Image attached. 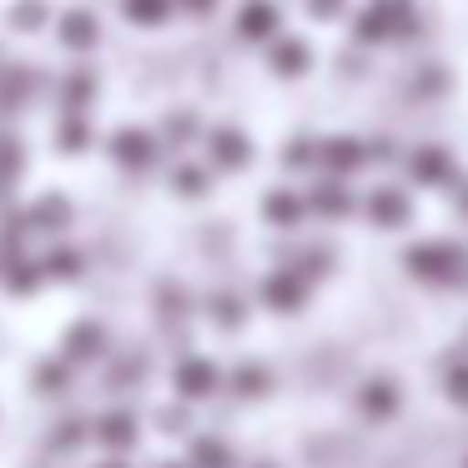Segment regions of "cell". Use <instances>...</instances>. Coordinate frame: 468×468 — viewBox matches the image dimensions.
<instances>
[{
	"label": "cell",
	"instance_id": "obj_15",
	"mask_svg": "<svg viewBox=\"0 0 468 468\" xmlns=\"http://www.w3.org/2000/svg\"><path fill=\"white\" fill-rule=\"evenodd\" d=\"M207 313H212V323L222 327V333H237V327L247 323V313H252V307H247L237 292H217L212 303H207Z\"/></svg>",
	"mask_w": 468,
	"mask_h": 468
},
{
	"label": "cell",
	"instance_id": "obj_3",
	"mask_svg": "<svg viewBox=\"0 0 468 468\" xmlns=\"http://www.w3.org/2000/svg\"><path fill=\"white\" fill-rule=\"evenodd\" d=\"M307 212L317 222H347V217L363 212V192L347 186V176H323V182L307 186Z\"/></svg>",
	"mask_w": 468,
	"mask_h": 468
},
{
	"label": "cell",
	"instance_id": "obj_10",
	"mask_svg": "<svg viewBox=\"0 0 468 468\" xmlns=\"http://www.w3.org/2000/svg\"><path fill=\"white\" fill-rule=\"evenodd\" d=\"M207 156H212V166H222V172H242V166L252 162V142H247V132H237V126H217V132L207 136Z\"/></svg>",
	"mask_w": 468,
	"mask_h": 468
},
{
	"label": "cell",
	"instance_id": "obj_18",
	"mask_svg": "<svg viewBox=\"0 0 468 468\" xmlns=\"http://www.w3.org/2000/svg\"><path fill=\"white\" fill-rule=\"evenodd\" d=\"M323 162V142L317 136H292V142L282 146V166H292V172H307V166Z\"/></svg>",
	"mask_w": 468,
	"mask_h": 468
},
{
	"label": "cell",
	"instance_id": "obj_29",
	"mask_svg": "<svg viewBox=\"0 0 468 468\" xmlns=\"http://www.w3.org/2000/svg\"><path fill=\"white\" fill-rule=\"evenodd\" d=\"M303 11L313 16V21H333V16L347 11V0H303Z\"/></svg>",
	"mask_w": 468,
	"mask_h": 468
},
{
	"label": "cell",
	"instance_id": "obj_5",
	"mask_svg": "<svg viewBox=\"0 0 468 468\" xmlns=\"http://www.w3.org/2000/svg\"><path fill=\"white\" fill-rule=\"evenodd\" d=\"M257 297H262V307H272V313H303L307 297H313V282H307L297 267H272V272L262 277V287H257Z\"/></svg>",
	"mask_w": 468,
	"mask_h": 468
},
{
	"label": "cell",
	"instance_id": "obj_33",
	"mask_svg": "<svg viewBox=\"0 0 468 468\" xmlns=\"http://www.w3.org/2000/svg\"><path fill=\"white\" fill-rule=\"evenodd\" d=\"M106 468H122V463H106Z\"/></svg>",
	"mask_w": 468,
	"mask_h": 468
},
{
	"label": "cell",
	"instance_id": "obj_4",
	"mask_svg": "<svg viewBox=\"0 0 468 468\" xmlns=\"http://www.w3.org/2000/svg\"><path fill=\"white\" fill-rule=\"evenodd\" d=\"M403 166H408V176H413V186H438V192H448V186L458 182L453 152H448V146H438V142L413 146V152L403 156Z\"/></svg>",
	"mask_w": 468,
	"mask_h": 468
},
{
	"label": "cell",
	"instance_id": "obj_19",
	"mask_svg": "<svg viewBox=\"0 0 468 468\" xmlns=\"http://www.w3.org/2000/svg\"><path fill=\"white\" fill-rule=\"evenodd\" d=\"M443 393H448V403L468 408V353H458L443 363Z\"/></svg>",
	"mask_w": 468,
	"mask_h": 468
},
{
	"label": "cell",
	"instance_id": "obj_35",
	"mask_svg": "<svg viewBox=\"0 0 468 468\" xmlns=\"http://www.w3.org/2000/svg\"><path fill=\"white\" fill-rule=\"evenodd\" d=\"M172 468H182V463H172Z\"/></svg>",
	"mask_w": 468,
	"mask_h": 468
},
{
	"label": "cell",
	"instance_id": "obj_12",
	"mask_svg": "<svg viewBox=\"0 0 468 468\" xmlns=\"http://www.w3.org/2000/svg\"><path fill=\"white\" fill-rule=\"evenodd\" d=\"M156 152H162V142H156L152 132H136V126H132V132H116V136H112V156H116L122 166H132V172L152 166Z\"/></svg>",
	"mask_w": 468,
	"mask_h": 468
},
{
	"label": "cell",
	"instance_id": "obj_27",
	"mask_svg": "<svg viewBox=\"0 0 468 468\" xmlns=\"http://www.w3.org/2000/svg\"><path fill=\"white\" fill-rule=\"evenodd\" d=\"M11 21H16V31H36V26L46 21V5L41 0H21V5L11 11Z\"/></svg>",
	"mask_w": 468,
	"mask_h": 468
},
{
	"label": "cell",
	"instance_id": "obj_24",
	"mask_svg": "<svg viewBox=\"0 0 468 468\" xmlns=\"http://www.w3.org/2000/svg\"><path fill=\"white\" fill-rule=\"evenodd\" d=\"M172 182H176V192H182V197H202L207 186H212V172H207V166H176Z\"/></svg>",
	"mask_w": 468,
	"mask_h": 468
},
{
	"label": "cell",
	"instance_id": "obj_6",
	"mask_svg": "<svg viewBox=\"0 0 468 468\" xmlns=\"http://www.w3.org/2000/svg\"><path fill=\"white\" fill-rule=\"evenodd\" d=\"M398 408H403V388H398V378H388V373L363 378V388H357V413H363L367 423H388Z\"/></svg>",
	"mask_w": 468,
	"mask_h": 468
},
{
	"label": "cell",
	"instance_id": "obj_26",
	"mask_svg": "<svg viewBox=\"0 0 468 468\" xmlns=\"http://www.w3.org/2000/svg\"><path fill=\"white\" fill-rule=\"evenodd\" d=\"M86 142H91V126H86L81 116H66V122H61V146H66V152H81Z\"/></svg>",
	"mask_w": 468,
	"mask_h": 468
},
{
	"label": "cell",
	"instance_id": "obj_28",
	"mask_svg": "<svg viewBox=\"0 0 468 468\" xmlns=\"http://www.w3.org/2000/svg\"><path fill=\"white\" fill-rule=\"evenodd\" d=\"M46 267H51V277H76V272H81V252H66V247H61V252H51V262H46Z\"/></svg>",
	"mask_w": 468,
	"mask_h": 468
},
{
	"label": "cell",
	"instance_id": "obj_16",
	"mask_svg": "<svg viewBox=\"0 0 468 468\" xmlns=\"http://www.w3.org/2000/svg\"><path fill=\"white\" fill-rule=\"evenodd\" d=\"M96 36H101V31H96V16H91V11H71V16L61 21V41L71 46V51L96 46Z\"/></svg>",
	"mask_w": 468,
	"mask_h": 468
},
{
	"label": "cell",
	"instance_id": "obj_30",
	"mask_svg": "<svg viewBox=\"0 0 468 468\" xmlns=\"http://www.w3.org/2000/svg\"><path fill=\"white\" fill-rule=\"evenodd\" d=\"M91 101V76H76V81H66V106H76V112H81V106Z\"/></svg>",
	"mask_w": 468,
	"mask_h": 468
},
{
	"label": "cell",
	"instance_id": "obj_31",
	"mask_svg": "<svg viewBox=\"0 0 468 468\" xmlns=\"http://www.w3.org/2000/svg\"><path fill=\"white\" fill-rule=\"evenodd\" d=\"M448 202H453V212L468 222V176H458V182L448 186Z\"/></svg>",
	"mask_w": 468,
	"mask_h": 468
},
{
	"label": "cell",
	"instance_id": "obj_21",
	"mask_svg": "<svg viewBox=\"0 0 468 468\" xmlns=\"http://www.w3.org/2000/svg\"><path fill=\"white\" fill-rule=\"evenodd\" d=\"M192 468H237L232 448L217 443V438H197L192 443Z\"/></svg>",
	"mask_w": 468,
	"mask_h": 468
},
{
	"label": "cell",
	"instance_id": "obj_7",
	"mask_svg": "<svg viewBox=\"0 0 468 468\" xmlns=\"http://www.w3.org/2000/svg\"><path fill=\"white\" fill-rule=\"evenodd\" d=\"M237 36L252 46H272L282 36V11H277L272 0H247L242 11H237Z\"/></svg>",
	"mask_w": 468,
	"mask_h": 468
},
{
	"label": "cell",
	"instance_id": "obj_2",
	"mask_svg": "<svg viewBox=\"0 0 468 468\" xmlns=\"http://www.w3.org/2000/svg\"><path fill=\"white\" fill-rule=\"evenodd\" d=\"M363 217L383 232H403L413 227V192L403 182H373L363 192Z\"/></svg>",
	"mask_w": 468,
	"mask_h": 468
},
{
	"label": "cell",
	"instance_id": "obj_1",
	"mask_svg": "<svg viewBox=\"0 0 468 468\" xmlns=\"http://www.w3.org/2000/svg\"><path fill=\"white\" fill-rule=\"evenodd\" d=\"M403 272L418 277L428 287H468V247L453 237H418L413 247H403Z\"/></svg>",
	"mask_w": 468,
	"mask_h": 468
},
{
	"label": "cell",
	"instance_id": "obj_32",
	"mask_svg": "<svg viewBox=\"0 0 468 468\" xmlns=\"http://www.w3.org/2000/svg\"><path fill=\"white\" fill-rule=\"evenodd\" d=\"M176 5H182L186 16H212L217 11V0H176Z\"/></svg>",
	"mask_w": 468,
	"mask_h": 468
},
{
	"label": "cell",
	"instance_id": "obj_20",
	"mask_svg": "<svg viewBox=\"0 0 468 468\" xmlns=\"http://www.w3.org/2000/svg\"><path fill=\"white\" fill-rule=\"evenodd\" d=\"M101 327L96 323H81V327H71V333H66V357H76V363H81V357H96L101 353Z\"/></svg>",
	"mask_w": 468,
	"mask_h": 468
},
{
	"label": "cell",
	"instance_id": "obj_9",
	"mask_svg": "<svg viewBox=\"0 0 468 468\" xmlns=\"http://www.w3.org/2000/svg\"><path fill=\"white\" fill-rule=\"evenodd\" d=\"M307 212V192H292V186H272V192L262 197V222L277 227V232H292V227H303Z\"/></svg>",
	"mask_w": 468,
	"mask_h": 468
},
{
	"label": "cell",
	"instance_id": "obj_17",
	"mask_svg": "<svg viewBox=\"0 0 468 468\" xmlns=\"http://www.w3.org/2000/svg\"><path fill=\"white\" fill-rule=\"evenodd\" d=\"M96 438H101L106 448H132L136 443V418L132 413H106L101 428H96Z\"/></svg>",
	"mask_w": 468,
	"mask_h": 468
},
{
	"label": "cell",
	"instance_id": "obj_11",
	"mask_svg": "<svg viewBox=\"0 0 468 468\" xmlns=\"http://www.w3.org/2000/svg\"><path fill=\"white\" fill-rule=\"evenodd\" d=\"M373 156H367V142H357V136H323V166L333 176H353L357 166H367Z\"/></svg>",
	"mask_w": 468,
	"mask_h": 468
},
{
	"label": "cell",
	"instance_id": "obj_34",
	"mask_svg": "<svg viewBox=\"0 0 468 468\" xmlns=\"http://www.w3.org/2000/svg\"><path fill=\"white\" fill-rule=\"evenodd\" d=\"M463 353H468V337H463Z\"/></svg>",
	"mask_w": 468,
	"mask_h": 468
},
{
	"label": "cell",
	"instance_id": "obj_25",
	"mask_svg": "<svg viewBox=\"0 0 468 468\" xmlns=\"http://www.w3.org/2000/svg\"><path fill=\"white\" fill-rule=\"evenodd\" d=\"M31 222H41V227H66V222H71V207L56 202V197H46V202L31 207Z\"/></svg>",
	"mask_w": 468,
	"mask_h": 468
},
{
	"label": "cell",
	"instance_id": "obj_14",
	"mask_svg": "<svg viewBox=\"0 0 468 468\" xmlns=\"http://www.w3.org/2000/svg\"><path fill=\"white\" fill-rule=\"evenodd\" d=\"M367 5L388 21L393 41H408V36L418 31V0H367Z\"/></svg>",
	"mask_w": 468,
	"mask_h": 468
},
{
	"label": "cell",
	"instance_id": "obj_36",
	"mask_svg": "<svg viewBox=\"0 0 468 468\" xmlns=\"http://www.w3.org/2000/svg\"><path fill=\"white\" fill-rule=\"evenodd\" d=\"M262 468H272V463H262Z\"/></svg>",
	"mask_w": 468,
	"mask_h": 468
},
{
	"label": "cell",
	"instance_id": "obj_13",
	"mask_svg": "<svg viewBox=\"0 0 468 468\" xmlns=\"http://www.w3.org/2000/svg\"><path fill=\"white\" fill-rule=\"evenodd\" d=\"M222 388V367L212 363V357H186L182 367H176V393L182 398H207Z\"/></svg>",
	"mask_w": 468,
	"mask_h": 468
},
{
	"label": "cell",
	"instance_id": "obj_23",
	"mask_svg": "<svg viewBox=\"0 0 468 468\" xmlns=\"http://www.w3.org/2000/svg\"><path fill=\"white\" fill-rule=\"evenodd\" d=\"M176 0H126V16H132L136 26H162L166 16H172Z\"/></svg>",
	"mask_w": 468,
	"mask_h": 468
},
{
	"label": "cell",
	"instance_id": "obj_22",
	"mask_svg": "<svg viewBox=\"0 0 468 468\" xmlns=\"http://www.w3.org/2000/svg\"><path fill=\"white\" fill-rule=\"evenodd\" d=\"M232 388H237V398H262L267 388H272V378H267L262 363H242L232 373Z\"/></svg>",
	"mask_w": 468,
	"mask_h": 468
},
{
	"label": "cell",
	"instance_id": "obj_8",
	"mask_svg": "<svg viewBox=\"0 0 468 468\" xmlns=\"http://www.w3.org/2000/svg\"><path fill=\"white\" fill-rule=\"evenodd\" d=\"M313 46L303 41V36H277L272 46H267V66H272L277 81H297V76L313 71Z\"/></svg>",
	"mask_w": 468,
	"mask_h": 468
}]
</instances>
